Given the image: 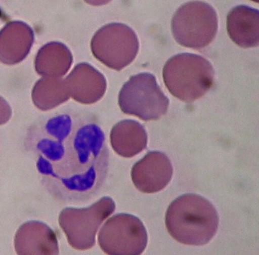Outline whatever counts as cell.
Wrapping results in <instances>:
<instances>
[{"label": "cell", "instance_id": "6da1fadb", "mask_svg": "<svg viewBox=\"0 0 259 255\" xmlns=\"http://www.w3.org/2000/svg\"><path fill=\"white\" fill-rule=\"evenodd\" d=\"M46 137L38 147L45 157L41 172L56 180L65 197L87 196L103 180L108 151L102 129L94 121L57 115L45 124Z\"/></svg>", "mask_w": 259, "mask_h": 255}, {"label": "cell", "instance_id": "7a4b0ae2", "mask_svg": "<svg viewBox=\"0 0 259 255\" xmlns=\"http://www.w3.org/2000/svg\"><path fill=\"white\" fill-rule=\"evenodd\" d=\"M165 221L168 232L177 241L203 245L217 233L219 216L208 200L197 194H187L170 204Z\"/></svg>", "mask_w": 259, "mask_h": 255}, {"label": "cell", "instance_id": "3957f363", "mask_svg": "<svg viewBox=\"0 0 259 255\" xmlns=\"http://www.w3.org/2000/svg\"><path fill=\"white\" fill-rule=\"evenodd\" d=\"M212 65L203 57L181 53L169 58L163 69L164 83L169 92L188 103L203 96L214 81Z\"/></svg>", "mask_w": 259, "mask_h": 255}, {"label": "cell", "instance_id": "277c9868", "mask_svg": "<svg viewBox=\"0 0 259 255\" xmlns=\"http://www.w3.org/2000/svg\"><path fill=\"white\" fill-rule=\"evenodd\" d=\"M173 36L180 45L200 49L214 39L218 28L217 14L210 5L202 2H190L181 6L171 22Z\"/></svg>", "mask_w": 259, "mask_h": 255}, {"label": "cell", "instance_id": "5b68a950", "mask_svg": "<svg viewBox=\"0 0 259 255\" xmlns=\"http://www.w3.org/2000/svg\"><path fill=\"white\" fill-rule=\"evenodd\" d=\"M115 208L114 201L106 196L87 208L70 207L62 210L59 223L69 244L80 250L92 247L99 227Z\"/></svg>", "mask_w": 259, "mask_h": 255}, {"label": "cell", "instance_id": "8992f818", "mask_svg": "<svg viewBox=\"0 0 259 255\" xmlns=\"http://www.w3.org/2000/svg\"><path fill=\"white\" fill-rule=\"evenodd\" d=\"M98 240L101 248L107 254L137 255L145 250L148 236L139 218L121 213L114 215L105 223Z\"/></svg>", "mask_w": 259, "mask_h": 255}, {"label": "cell", "instance_id": "52a82bcc", "mask_svg": "<svg viewBox=\"0 0 259 255\" xmlns=\"http://www.w3.org/2000/svg\"><path fill=\"white\" fill-rule=\"evenodd\" d=\"M95 57L106 66L120 70L136 57L139 41L135 32L119 23L104 26L98 30L91 41Z\"/></svg>", "mask_w": 259, "mask_h": 255}, {"label": "cell", "instance_id": "ba28073f", "mask_svg": "<svg viewBox=\"0 0 259 255\" xmlns=\"http://www.w3.org/2000/svg\"><path fill=\"white\" fill-rule=\"evenodd\" d=\"M121 107L146 120L156 119L164 114L169 100L148 73L134 76L123 87L120 95Z\"/></svg>", "mask_w": 259, "mask_h": 255}, {"label": "cell", "instance_id": "9c48e42d", "mask_svg": "<svg viewBox=\"0 0 259 255\" xmlns=\"http://www.w3.org/2000/svg\"><path fill=\"white\" fill-rule=\"evenodd\" d=\"M172 166L163 153H148L134 166L132 172L134 183L140 191L152 193L160 191L170 182Z\"/></svg>", "mask_w": 259, "mask_h": 255}, {"label": "cell", "instance_id": "30bf717a", "mask_svg": "<svg viewBox=\"0 0 259 255\" xmlns=\"http://www.w3.org/2000/svg\"><path fill=\"white\" fill-rule=\"evenodd\" d=\"M14 246L16 252L20 255L59 253L55 232L39 221H29L22 225L16 233Z\"/></svg>", "mask_w": 259, "mask_h": 255}, {"label": "cell", "instance_id": "8fae6325", "mask_svg": "<svg viewBox=\"0 0 259 255\" xmlns=\"http://www.w3.org/2000/svg\"><path fill=\"white\" fill-rule=\"evenodd\" d=\"M34 41V33L26 23L15 21L8 23L0 30V61L12 65L27 56Z\"/></svg>", "mask_w": 259, "mask_h": 255}, {"label": "cell", "instance_id": "7c38bea8", "mask_svg": "<svg viewBox=\"0 0 259 255\" xmlns=\"http://www.w3.org/2000/svg\"><path fill=\"white\" fill-rule=\"evenodd\" d=\"M229 37L238 46L244 48L257 47L259 42L258 11L248 6L233 8L227 17Z\"/></svg>", "mask_w": 259, "mask_h": 255}, {"label": "cell", "instance_id": "4fadbf2b", "mask_svg": "<svg viewBox=\"0 0 259 255\" xmlns=\"http://www.w3.org/2000/svg\"><path fill=\"white\" fill-rule=\"evenodd\" d=\"M72 62L69 50L64 44L51 42L42 47L35 59V68L43 75H59L64 74Z\"/></svg>", "mask_w": 259, "mask_h": 255}, {"label": "cell", "instance_id": "5bb4252c", "mask_svg": "<svg viewBox=\"0 0 259 255\" xmlns=\"http://www.w3.org/2000/svg\"><path fill=\"white\" fill-rule=\"evenodd\" d=\"M74 82L75 97L80 101L91 102L99 98L104 91L103 76L90 65L82 63L74 68L70 76Z\"/></svg>", "mask_w": 259, "mask_h": 255}, {"label": "cell", "instance_id": "9a60e30c", "mask_svg": "<svg viewBox=\"0 0 259 255\" xmlns=\"http://www.w3.org/2000/svg\"><path fill=\"white\" fill-rule=\"evenodd\" d=\"M61 89L60 83L57 80L42 78L37 82L33 88V102L41 109H49L63 99Z\"/></svg>", "mask_w": 259, "mask_h": 255}, {"label": "cell", "instance_id": "2e32d148", "mask_svg": "<svg viewBox=\"0 0 259 255\" xmlns=\"http://www.w3.org/2000/svg\"><path fill=\"white\" fill-rule=\"evenodd\" d=\"M11 112L10 108L6 101L0 97V119L8 117Z\"/></svg>", "mask_w": 259, "mask_h": 255}, {"label": "cell", "instance_id": "e0dca14e", "mask_svg": "<svg viewBox=\"0 0 259 255\" xmlns=\"http://www.w3.org/2000/svg\"><path fill=\"white\" fill-rule=\"evenodd\" d=\"M3 13H2V12L1 11V10H0V18L1 17H3Z\"/></svg>", "mask_w": 259, "mask_h": 255}]
</instances>
